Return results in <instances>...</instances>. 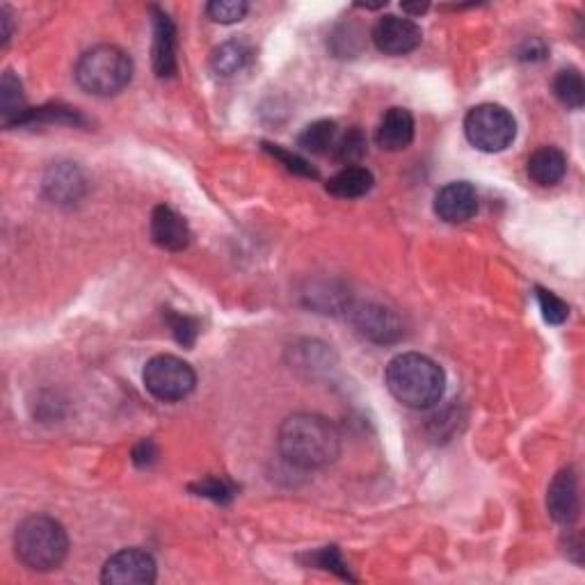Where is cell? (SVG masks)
Wrapping results in <instances>:
<instances>
[{
  "label": "cell",
  "mask_w": 585,
  "mask_h": 585,
  "mask_svg": "<svg viewBox=\"0 0 585 585\" xmlns=\"http://www.w3.org/2000/svg\"><path fill=\"white\" fill-rule=\"evenodd\" d=\"M282 458L298 469H323L341 453V435L330 419L320 414H293L279 426Z\"/></svg>",
  "instance_id": "cell-1"
},
{
  "label": "cell",
  "mask_w": 585,
  "mask_h": 585,
  "mask_svg": "<svg viewBox=\"0 0 585 585\" xmlns=\"http://www.w3.org/2000/svg\"><path fill=\"white\" fill-rule=\"evenodd\" d=\"M384 380L391 396L412 410H428L437 405L446 389L442 366L419 352H403L391 359Z\"/></svg>",
  "instance_id": "cell-2"
},
{
  "label": "cell",
  "mask_w": 585,
  "mask_h": 585,
  "mask_svg": "<svg viewBox=\"0 0 585 585\" xmlns=\"http://www.w3.org/2000/svg\"><path fill=\"white\" fill-rule=\"evenodd\" d=\"M14 551L28 570L53 572L67 560L69 538L58 519L32 515L23 519L14 533Z\"/></svg>",
  "instance_id": "cell-3"
},
{
  "label": "cell",
  "mask_w": 585,
  "mask_h": 585,
  "mask_svg": "<svg viewBox=\"0 0 585 585\" xmlns=\"http://www.w3.org/2000/svg\"><path fill=\"white\" fill-rule=\"evenodd\" d=\"M74 74L85 92L94 96H115L131 83L133 60L119 46L99 44L80 55Z\"/></svg>",
  "instance_id": "cell-4"
},
{
  "label": "cell",
  "mask_w": 585,
  "mask_h": 585,
  "mask_svg": "<svg viewBox=\"0 0 585 585\" xmlns=\"http://www.w3.org/2000/svg\"><path fill=\"white\" fill-rule=\"evenodd\" d=\"M464 135L485 154H499L517 138V122L499 103H480L464 117Z\"/></svg>",
  "instance_id": "cell-5"
},
{
  "label": "cell",
  "mask_w": 585,
  "mask_h": 585,
  "mask_svg": "<svg viewBox=\"0 0 585 585\" xmlns=\"http://www.w3.org/2000/svg\"><path fill=\"white\" fill-rule=\"evenodd\" d=\"M144 387L154 398L163 403H176L192 394L197 384V375L192 366L174 355L151 357L142 373Z\"/></svg>",
  "instance_id": "cell-6"
},
{
  "label": "cell",
  "mask_w": 585,
  "mask_h": 585,
  "mask_svg": "<svg viewBox=\"0 0 585 585\" xmlns=\"http://www.w3.org/2000/svg\"><path fill=\"white\" fill-rule=\"evenodd\" d=\"M158 576L156 560L142 549H124L103 565L101 581L106 585H149Z\"/></svg>",
  "instance_id": "cell-7"
},
{
  "label": "cell",
  "mask_w": 585,
  "mask_h": 585,
  "mask_svg": "<svg viewBox=\"0 0 585 585\" xmlns=\"http://www.w3.org/2000/svg\"><path fill=\"white\" fill-rule=\"evenodd\" d=\"M423 42V32L412 19H400V16H384L373 28V44L378 51L387 55H407L416 51Z\"/></svg>",
  "instance_id": "cell-8"
},
{
  "label": "cell",
  "mask_w": 585,
  "mask_h": 585,
  "mask_svg": "<svg viewBox=\"0 0 585 585\" xmlns=\"http://www.w3.org/2000/svg\"><path fill=\"white\" fill-rule=\"evenodd\" d=\"M352 323H355L359 334L375 343H394L403 336L400 318L382 304H359L352 311Z\"/></svg>",
  "instance_id": "cell-9"
},
{
  "label": "cell",
  "mask_w": 585,
  "mask_h": 585,
  "mask_svg": "<svg viewBox=\"0 0 585 585\" xmlns=\"http://www.w3.org/2000/svg\"><path fill=\"white\" fill-rule=\"evenodd\" d=\"M478 211V192L467 181H453L435 195V213L448 224H462Z\"/></svg>",
  "instance_id": "cell-10"
},
{
  "label": "cell",
  "mask_w": 585,
  "mask_h": 585,
  "mask_svg": "<svg viewBox=\"0 0 585 585\" xmlns=\"http://www.w3.org/2000/svg\"><path fill=\"white\" fill-rule=\"evenodd\" d=\"M547 510L558 524L570 526L579 519L581 501H579V480H576L574 469L558 471L551 480L547 492Z\"/></svg>",
  "instance_id": "cell-11"
},
{
  "label": "cell",
  "mask_w": 585,
  "mask_h": 585,
  "mask_svg": "<svg viewBox=\"0 0 585 585\" xmlns=\"http://www.w3.org/2000/svg\"><path fill=\"white\" fill-rule=\"evenodd\" d=\"M149 234L160 250H167V252L186 250L192 238L186 218L165 204L156 206L154 213H151Z\"/></svg>",
  "instance_id": "cell-12"
},
{
  "label": "cell",
  "mask_w": 585,
  "mask_h": 585,
  "mask_svg": "<svg viewBox=\"0 0 585 585\" xmlns=\"http://www.w3.org/2000/svg\"><path fill=\"white\" fill-rule=\"evenodd\" d=\"M87 190L85 172L74 163H58L48 167L44 176V192L58 204H74Z\"/></svg>",
  "instance_id": "cell-13"
},
{
  "label": "cell",
  "mask_w": 585,
  "mask_h": 585,
  "mask_svg": "<svg viewBox=\"0 0 585 585\" xmlns=\"http://www.w3.org/2000/svg\"><path fill=\"white\" fill-rule=\"evenodd\" d=\"M151 16H154V71L160 78H170L176 74V28L170 14L160 10V7H151Z\"/></svg>",
  "instance_id": "cell-14"
},
{
  "label": "cell",
  "mask_w": 585,
  "mask_h": 585,
  "mask_svg": "<svg viewBox=\"0 0 585 585\" xmlns=\"http://www.w3.org/2000/svg\"><path fill=\"white\" fill-rule=\"evenodd\" d=\"M375 140L387 151H403L414 140V117L405 108H389L384 112Z\"/></svg>",
  "instance_id": "cell-15"
},
{
  "label": "cell",
  "mask_w": 585,
  "mask_h": 585,
  "mask_svg": "<svg viewBox=\"0 0 585 585\" xmlns=\"http://www.w3.org/2000/svg\"><path fill=\"white\" fill-rule=\"evenodd\" d=\"M567 156L558 147H542L528 158V176L542 188H551L565 179Z\"/></svg>",
  "instance_id": "cell-16"
},
{
  "label": "cell",
  "mask_w": 585,
  "mask_h": 585,
  "mask_svg": "<svg viewBox=\"0 0 585 585\" xmlns=\"http://www.w3.org/2000/svg\"><path fill=\"white\" fill-rule=\"evenodd\" d=\"M28 112L30 108L26 106L21 80L12 71H5L3 80H0V119H3V126H21Z\"/></svg>",
  "instance_id": "cell-17"
},
{
  "label": "cell",
  "mask_w": 585,
  "mask_h": 585,
  "mask_svg": "<svg viewBox=\"0 0 585 585\" xmlns=\"http://www.w3.org/2000/svg\"><path fill=\"white\" fill-rule=\"evenodd\" d=\"M373 174L366 170V167L352 165L343 167L341 172H336L330 181H327V192L339 199H357L364 197L373 188Z\"/></svg>",
  "instance_id": "cell-18"
},
{
  "label": "cell",
  "mask_w": 585,
  "mask_h": 585,
  "mask_svg": "<svg viewBox=\"0 0 585 585\" xmlns=\"http://www.w3.org/2000/svg\"><path fill=\"white\" fill-rule=\"evenodd\" d=\"M252 58L250 46L245 42H224L211 53V69L215 76L229 78L243 71Z\"/></svg>",
  "instance_id": "cell-19"
},
{
  "label": "cell",
  "mask_w": 585,
  "mask_h": 585,
  "mask_svg": "<svg viewBox=\"0 0 585 585\" xmlns=\"http://www.w3.org/2000/svg\"><path fill=\"white\" fill-rule=\"evenodd\" d=\"M554 94L565 108L581 110L585 103V85L579 69H563L554 78Z\"/></svg>",
  "instance_id": "cell-20"
},
{
  "label": "cell",
  "mask_w": 585,
  "mask_h": 585,
  "mask_svg": "<svg viewBox=\"0 0 585 585\" xmlns=\"http://www.w3.org/2000/svg\"><path fill=\"white\" fill-rule=\"evenodd\" d=\"M334 142H336V124L330 122V119H320V122L309 124L298 138L300 147L316 156L327 154V151L334 149Z\"/></svg>",
  "instance_id": "cell-21"
},
{
  "label": "cell",
  "mask_w": 585,
  "mask_h": 585,
  "mask_svg": "<svg viewBox=\"0 0 585 585\" xmlns=\"http://www.w3.org/2000/svg\"><path fill=\"white\" fill-rule=\"evenodd\" d=\"M366 135L362 128L352 126L348 133H343L341 138H336L334 142V160H339L341 165L346 167H352L357 165L359 160H362L366 156Z\"/></svg>",
  "instance_id": "cell-22"
},
{
  "label": "cell",
  "mask_w": 585,
  "mask_h": 585,
  "mask_svg": "<svg viewBox=\"0 0 585 585\" xmlns=\"http://www.w3.org/2000/svg\"><path fill=\"white\" fill-rule=\"evenodd\" d=\"M39 122L80 126V124H85V117L80 115V112L76 108L60 106V103H55V106H44V108L30 110L28 115H26V119H23L21 126H26V124H39Z\"/></svg>",
  "instance_id": "cell-23"
},
{
  "label": "cell",
  "mask_w": 585,
  "mask_h": 585,
  "mask_svg": "<svg viewBox=\"0 0 585 585\" xmlns=\"http://www.w3.org/2000/svg\"><path fill=\"white\" fill-rule=\"evenodd\" d=\"M247 10H250V5L243 3V0H213V3L206 5V12L215 23L243 21Z\"/></svg>",
  "instance_id": "cell-24"
},
{
  "label": "cell",
  "mask_w": 585,
  "mask_h": 585,
  "mask_svg": "<svg viewBox=\"0 0 585 585\" xmlns=\"http://www.w3.org/2000/svg\"><path fill=\"white\" fill-rule=\"evenodd\" d=\"M538 302H540L542 316L549 325H563L567 316H570V307H567V302L560 300L556 293L547 291V288H538Z\"/></svg>",
  "instance_id": "cell-25"
},
{
  "label": "cell",
  "mask_w": 585,
  "mask_h": 585,
  "mask_svg": "<svg viewBox=\"0 0 585 585\" xmlns=\"http://www.w3.org/2000/svg\"><path fill=\"white\" fill-rule=\"evenodd\" d=\"M266 151H268V154L275 156L277 160H282L288 172L300 174V176H309V179H316V176H318V172L307 163V160H304L298 154H293V151L282 149L279 144H266Z\"/></svg>",
  "instance_id": "cell-26"
},
{
  "label": "cell",
  "mask_w": 585,
  "mask_h": 585,
  "mask_svg": "<svg viewBox=\"0 0 585 585\" xmlns=\"http://www.w3.org/2000/svg\"><path fill=\"white\" fill-rule=\"evenodd\" d=\"M167 325H170V330L174 334V339L181 343V346H192L199 334V325L195 318H188V316H181V314H167Z\"/></svg>",
  "instance_id": "cell-27"
},
{
  "label": "cell",
  "mask_w": 585,
  "mask_h": 585,
  "mask_svg": "<svg viewBox=\"0 0 585 585\" xmlns=\"http://www.w3.org/2000/svg\"><path fill=\"white\" fill-rule=\"evenodd\" d=\"M311 560H314L318 567H325V570L336 572L339 576H343V579H350L348 567H346V563H343V558L336 547H327L323 551H318V554H314V558Z\"/></svg>",
  "instance_id": "cell-28"
},
{
  "label": "cell",
  "mask_w": 585,
  "mask_h": 585,
  "mask_svg": "<svg viewBox=\"0 0 585 585\" xmlns=\"http://www.w3.org/2000/svg\"><path fill=\"white\" fill-rule=\"evenodd\" d=\"M195 492L199 496H208V499H213L218 503L229 501L231 496H234V490H231V485L224 483V480H218V478H208V480H204V483L195 485Z\"/></svg>",
  "instance_id": "cell-29"
},
{
  "label": "cell",
  "mask_w": 585,
  "mask_h": 585,
  "mask_svg": "<svg viewBox=\"0 0 585 585\" xmlns=\"http://www.w3.org/2000/svg\"><path fill=\"white\" fill-rule=\"evenodd\" d=\"M133 460H135V464H138V467H149V464H154L158 460L156 444L149 442V439H144V442L135 446Z\"/></svg>",
  "instance_id": "cell-30"
},
{
  "label": "cell",
  "mask_w": 585,
  "mask_h": 585,
  "mask_svg": "<svg viewBox=\"0 0 585 585\" xmlns=\"http://www.w3.org/2000/svg\"><path fill=\"white\" fill-rule=\"evenodd\" d=\"M0 26H3V32H0V42H3V46H5L12 37V16H10V10H7V7H0Z\"/></svg>",
  "instance_id": "cell-31"
},
{
  "label": "cell",
  "mask_w": 585,
  "mask_h": 585,
  "mask_svg": "<svg viewBox=\"0 0 585 585\" xmlns=\"http://www.w3.org/2000/svg\"><path fill=\"white\" fill-rule=\"evenodd\" d=\"M426 10H428V3H416V5L403 3V12H407V14H423Z\"/></svg>",
  "instance_id": "cell-32"
}]
</instances>
